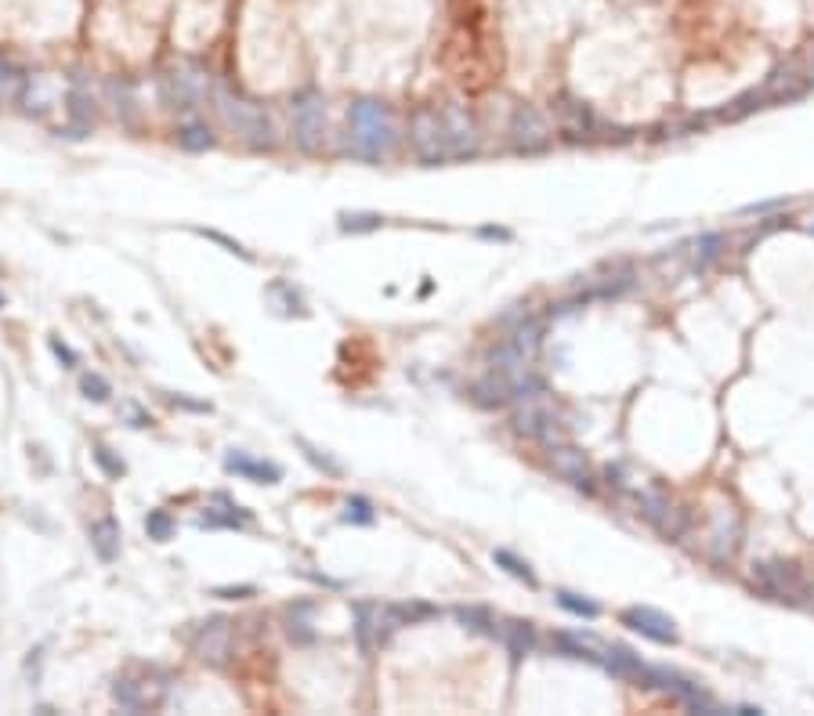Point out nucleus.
Wrapping results in <instances>:
<instances>
[{
  "mask_svg": "<svg viewBox=\"0 0 814 716\" xmlns=\"http://www.w3.org/2000/svg\"><path fill=\"white\" fill-rule=\"evenodd\" d=\"M192 648H196V655L203 662H210V666H221V662L232 655V633H228V622L214 619L210 626L203 622V630H199V637L192 641Z\"/></svg>",
  "mask_w": 814,
  "mask_h": 716,
  "instance_id": "20e7f679",
  "label": "nucleus"
},
{
  "mask_svg": "<svg viewBox=\"0 0 814 716\" xmlns=\"http://www.w3.org/2000/svg\"><path fill=\"white\" fill-rule=\"evenodd\" d=\"M351 134H355V142H351L355 156H380V152L388 149L391 131L388 123L380 120V105L373 102L355 105L351 109Z\"/></svg>",
  "mask_w": 814,
  "mask_h": 716,
  "instance_id": "f03ea898",
  "label": "nucleus"
},
{
  "mask_svg": "<svg viewBox=\"0 0 814 716\" xmlns=\"http://www.w3.org/2000/svg\"><path fill=\"white\" fill-rule=\"evenodd\" d=\"M15 87H19V73L0 58V105L8 102L11 95H15Z\"/></svg>",
  "mask_w": 814,
  "mask_h": 716,
  "instance_id": "9d476101",
  "label": "nucleus"
},
{
  "mask_svg": "<svg viewBox=\"0 0 814 716\" xmlns=\"http://www.w3.org/2000/svg\"><path fill=\"white\" fill-rule=\"evenodd\" d=\"M116 702L124 709H131V713H145V709H156L163 702V695H167V684H156V680H116L113 688Z\"/></svg>",
  "mask_w": 814,
  "mask_h": 716,
  "instance_id": "7ed1b4c3",
  "label": "nucleus"
},
{
  "mask_svg": "<svg viewBox=\"0 0 814 716\" xmlns=\"http://www.w3.org/2000/svg\"><path fill=\"white\" fill-rule=\"evenodd\" d=\"M84 391H87V398H95V402H105V398H109V384H105L102 377H84Z\"/></svg>",
  "mask_w": 814,
  "mask_h": 716,
  "instance_id": "9b49d317",
  "label": "nucleus"
},
{
  "mask_svg": "<svg viewBox=\"0 0 814 716\" xmlns=\"http://www.w3.org/2000/svg\"><path fill=\"white\" fill-rule=\"evenodd\" d=\"M95 460L102 463V467L113 474V478H120V474H124V463H116L113 456H109V449H105V445H98V449H95Z\"/></svg>",
  "mask_w": 814,
  "mask_h": 716,
  "instance_id": "f8f14e48",
  "label": "nucleus"
},
{
  "mask_svg": "<svg viewBox=\"0 0 814 716\" xmlns=\"http://www.w3.org/2000/svg\"><path fill=\"white\" fill-rule=\"evenodd\" d=\"M322 134V105H297V142L308 152L319 149Z\"/></svg>",
  "mask_w": 814,
  "mask_h": 716,
  "instance_id": "423d86ee",
  "label": "nucleus"
},
{
  "mask_svg": "<svg viewBox=\"0 0 814 716\" xmlns=\"http://www.w3.org/2000/svg\"><path fill=\"white\" fill-rule=\"evenodd\" d=\"M0 304H4V301H0Z\"/></svg>",
  "mask_w": 814,
  "mask_h": 716,
  "instance_id": "4468645a",
  "label": "nucleus"
},
{
  "mask_svg": "<svg viewBox=\"0 0 814 716\" xmlns=\"http://www.w3.org/2000/svg\"><path fill=\"white\" fill-rule=\"evenodd\" d=\"M91 543H95L98 557L102 561H113L116 550H120V528H116L113 518H102L98 525H91Z\"/></svg>",
  "mask_w": 814,
  "mask_h": 716,
  "instance_id": "0eeeda50",
  "label": "nucleus"
},
{
  "mask_svg": "<svg viewBox=\"0 0 814 716\" xmlns=\"http://www.w3.org/2000/svg\"><path fill=\"white\" fill-rule=\"evenodd\" d=\"M225 467H228L232 474H243V478H250V481H261V485H272V481L283 478V471H279L275 463L250 460V456H243V453H232V456H228Z\"/></svg>",
  "mask_w": 814,
  "mask_h": 716,
  "instance_id": "39448f33",
  "label": "nucleus"
},
{
  "mask_svg": "<svg viewBox=\"0 0 814 716\" xmlns=\"http://www.w3.org/2000/svg\"><path fill=\"white\" fill-rule=\"evenodd\" d=\"M145 528H149V536L152 539H171V532H174V525H171V518H167V510H156V514H149V521H145Z\"/></svg>",
  "mask_w": 814,
  "mask_h": 716,
  "instance_id": "6e6552de",
  "label": "nucleus"
},
{
  "mask_svg": "<svg viewBox=\"0 0 814 716\" xmlns=\"http://www.w3.org/2000/svg\"><path fill=\"white\" fill-rule=\"evenodd\" d=\"M181 145H185V149H210L214 138H210V131H203V127L192 123V127H185V134H181Z\"/></svg>",
  "mask_w": 814,
  "mask_h": 716,
  "instance_id": "1a4fd4ad",
  "label": "nucleus"
},
{
  "mask_svg": "<svg viewBox=\"0 0 814 716\" xmlns=\"http://www.w3.org/2000/svg\"><path fill=\"white\" fill-rule=\"evenodd\" d=\"M203 236H207V239H214V243H221V246H225V250H228V254H239V257H247V261H250V254H247V250H243V246H239V243H232V239H225V236H221V232H203Z\"/></svg>",
  "mask_w": 814,
  "mask_h": 716,
  "instance_id": "ddd939ff",
  "label": "nucleus"
},
{
  "mask_svg": "<svg viewBox=\"0 0 814 716\" xmlns=\"http://www.w3.org/2000/svg\"><path fill=\"white\" fill-rule=\"evenodd\" d=\"M218 105H221V113H225V120L232 123V127H236V131L243 134L250 145H257V149L272 145V123H268V116H265V109H261V105L232 95V91H225V87L218 91Z\"/></svg>",
  "mask_w": 814,
  "mask_h": 716,
  "instance_id": "f257e3e1",
  "label": "nucleus"
}]
</instances>
